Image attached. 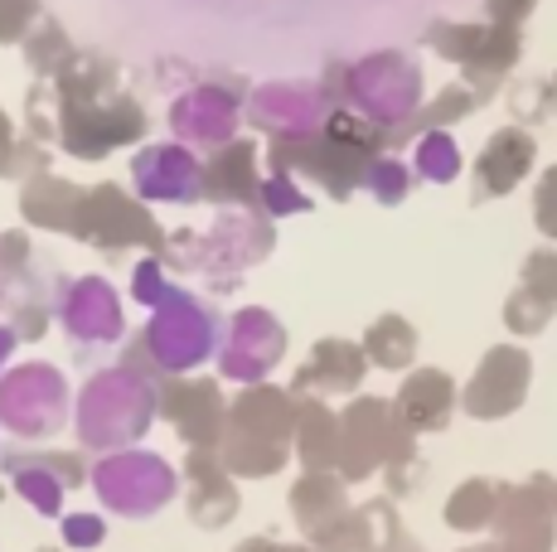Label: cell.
<instances>
[{
    "label": "cell",
    "instance_id": "7bdbcfd3",
    "mask_svg": "<svg viewBox=\"0 0 557 552\" xmlns=\"http://www.w3.org/2000/svg\"><path fill=\"white\" fill-rule=\"evenodd\" d=\"M15 330L10 325H0V378H5V364H10V354H15Z\"/></svg>",
    "mask_w": 557,
    "mask_h": 552
},
{
    "label": "cell",
    "instance_id": "83f0119b",
    "mask_svg": "<svg viewBox=\"0 0 557 552\" xmlns=\"http://www.w3.org/2000/svg\"><path fill=\"white\" fill-rule=\"evenodd\" d=\"M363 354H369L373 368H388V374H403L417 359V330L403 321V315H379V321L363 330Z\"/></svg>",
    "mask_w": 557,
    "mask_h": 552
},
{
    "label": "cell",
    "instance_id": "e0dca14e",
    "mask_svg": "<svg viewBox=\"0 0 557 552\" xmlns=\"http://www.w3.org/2000/svg\"><path fill=\"white\" fill-rule=\"evenodd\" d=\"M59 321L83 349L116 344L122 339V301L102 276H83V281H69L59 291Z\"/></svg>",
    "mask_w": 557,
    "mask_h": 552
},
{
    "label": "cell",
    "instance_id": "52a82bcc",
    "mask_svg": "<svg viewBox=\"0 0 557 552\" xmlns=\"http://www.w3.org/2000/svg\"><path fill=\"white\" fill-rule=\"evenodd\" d=\"M349 108L369 116L373 126H383L393 141L422 112V68H417V59L388 49V54L349 63Z\"/></svg>",
    "mask_w": 557,
    "mask_h": 552
},
{
    "label": "cell",
    "instance_id": "bcb514c9",
    "mask_svg": "<svg viewBox=\"0 0 557 552\" xmlns=\"http://www.w3.org/2000/svg\"><path fill=\"white\" fill-rule=\"evenodd\" d=\"M466 552H499V548H466Z\"/></svg>",
    "mask_w": 557,
    "mask_h": 552
},
{
    "label": "cell",
    "instance_id": "d6a6232c",
    "mask_svg": "<svg viewBox=\"0 0 557 552\" xmlns=\"http://www.w3.org/2000/svg\"><path fill=\"white\" fill-rule=\"evenodd\" d=\"M519 286L557 315V248L529 252V258H523V272H519Z\"/></svg>",
    "mask_w": 557,
    "mask_h": 552
},
{
    "label": "cell",
    "instance_id": "7402d4cb",
    "mask_svg": "<svg viewBox=\"0 0 557 552\" xmlns=\"http://www.w3.org/2000/svg\"><path fill=\"white\" fill-rule=\"evenodd\" d=\"M286 509H292L301 538L320 534V528L335 524L349 509V480H339L335 471H306L301 480L292 485V494H286Z\"/></svg>",
    "mask_w": 557,
    "mask_h": 552
},
{
    "label": "cell",
    "instance_id": "d590c367",
    "mask_svg": "<svg viewBox=\"0 0 557 552\" xmlns=\"http://www.w3.org/2000/svg\"><path fill=\"white\" fill-rule=\"evenodd\" d=\"M59 534H63V548H73V552L102 548L107 543V518L102 514H63Z\"/></svg>",
    "mask_w": 557,
    "mask_h": 552
},
{
    "label": "cell",
    "instance_id": "f1b7e54d",
    "mask_svg": "<svg viewBox=\"0 0 557 552\" xmlns=\"http://www.w3.org/2000/svg\"><path fill=\"white\" fill-rule=\"evenodd\" d=\"M412 175L426 185H451L460 175V146L451 131H426L412 141Z\"/></svg>",
    "mask_w": 557,
    "mask_h": 552
},
{
    "label": "cell",
    "instance_id": "cb8c5ba5",
    "mask_svg": "<svg viewBox=\"0 0 557 552\" xmlns=\"http://www.w3.org/2000/svg\"><path fill=\"white\" fill-rule=\"evenodd\" d=\"M83 195L88 189L69 185V179H53V175H35L20 195V209L35 228H59V233H73L78 223V209H83Z\"/></svg>",
    "mask_w": 557,
    "mask_h": 552
},
{
    "label": "cell",
    "instance_id": "5bb4252c",
    "mask_svg": "<svg viewBox=\"0 0 557 552\" xmlns=\"http://www.w3.org/2000/svg\"><path fill=\"white\" fill-rule=\"evenodd\" d=\"M160 417L175 427L189 451H219L228 398L213 378H160Z\"/></svg>",
    "mask_w": 557,
    "mask_h": 552
},
{
    "label": "cell",
    "instance_id": "484cf974",
    "mask_svg": "<svg viewBox=\"0 0 557 552\" xmlns=\"http://www.w3.org/2000/svg\"><path fill=\"white\" fill-rule=\"evenodd\" d=\"M160 170L151 161H136V185L151 199H199V165L175 146H160Z\"/></svg>",
    "mask_w": 557,
    "mask_h": 552
},
{
    "label": "cell",
    "instance_id": "681fc988",
    "mask_svg": "<svg viewBox=\"0 0 557 552\" xmlns=\"http://www.w3.org/2000/svg\"><path fill=\"white\" fill-rule=\"evenodd\" d=\"M553 88H557V73H553Z\"/></svg>",
    "mask_w": 557,
    "mask_h": 552
},
{
    "label": "cell",
    "instance_id": "8d00e7d4",
    "mask_svg": "<svg viewBox=\"0 0 557 552\" xmlns=\"http://www.w3.org/2000/svg\"><path fill=\"white\" fill-rule=\"evenodd\" d=\"M533 223H539L543 238L557 242V165H548L539 175V189H533Z\"/></svg>",
    "mask_w": 557,
    "mask_h": 552
},
{
    "label": "cell",
    "instance_id": "6da1fadb",
    "mask_svg": "<svg viewBox=\"0 0 557 552\" xmlns=\"http://www.w3.org/2000/svg\"><path fill=\"white\" fill-rule=\"evenodd\" d=\"M156 417H160V384L132 364H112L102 374H92L78 392V407H73L78 446L98 455L132 451L136 441H146Z\"/></svg>",
    "mask_w": 557,
    "mask_h": 552
},
{
    "label": "cell",
    "instance_id": "7c38bea8",
    "mask_svg": "<svg viewBox=\"0 0 557 552\" xmlns=\"http://www.w3.org/2000/svg\"><path fill=\"white\" fill-rule=\"evenodd\" d=\"M529 384H533V359L529 349L519 344H495L485 359L475 364L470 384L460 388V412L475 422H499V417H513L529 398Z\"/></svg>",
    "mask_w": 557,
    "mask_h": 552
},
{
    "label": "cell",
    "instance_id": "4dcf8cb0",
    "mask_svg": "<svg viewBox=\"0 0 557 552\" xmlns=\"http://www.w3.org/2000/svg\"><path fill=\"white\" fill-rule=\"evenodd\" d=\"M25 59L39 78H53V73H63V63L73 59V49H69V39H63V29L53 25V20H45L35 35H25Z\"/></svg>",
    "mask_w": 557,
    "mask_h": 552
},
{
    "label": "cell",
    "instance_id": "277c9868",
    "mask_svg": "<svg viewBox=\"0 0 557 552\" xmlns=\"http://www.w3.org/2000/svg\"><path fill=\"white\" fill-rule=\"evenodd\" d=\"M180 480H185V475H180L165 455L132 446V451L98 455L88 485H92V494L102 499L107 514L132 518V524H146V518H156L160 509L175 504Z\"/></svg>",
    "mask_w": 557,
    "mask_h": 552
},
{
    "label": "cell",
    "instance_id": "8fae6325",
    "mask_svg": "<svg viewBox=\"0 0 557 552\" xmlns=\"http://www.w3.org/2000/svg\"><path fill=\"white\" fill-rule=\"evenodd\" d=\"M73 238L92 242V248H151V252H165V233H160V223L146 214L141 204H132V199L122 195V189L102 185V189H88L83 195V209H78V223H73Z\"/></svg>",
    "mask_w": 557,
    "mask_h": 552
},
{
    "label": "cell",
    "instance_id": "d4e9b609",
    "mask_svg": "<svg viewBox=\"0 0 557 552\" xmlns=\"http://www.w3.org/2000/svg\"><path fill=\"white\" fill-rule=\"evenodd\" d=\"M505 490H509L505 480H485V475L466 480L460 490H451V499H446V509H442L446 528H456V534H485V528H495Z\"/></svg>",
    "mask_w": 557,
    "mask_h": 552
},
{
    "label": "cell",
    "instance_id": "d6986e66",
    "mask_svg": "<svg viewBox=\"0 0 557 552\" xmlns=\"http://www.w3.org/2000/svg\"><path fill=\"white\" fill-rule=\"evenodd\" d=\"M533 161H539V141H533L529 126H505L485 141V151L475 155V204L485 199H505L529 179Z\"/></svg>",
    "mask_w": 557,
    "mask_h": 552
},
{
    "label": "cell",
    "instance_id": "60d3db41",
    "mask_svg": "<svg viewBox=\"0 0 557 552\" xmlns=\"http://www.w3.org/2000/svg\"><path fill=\"white\" fill-rule=\"evenodd\" d=\"M15 161H20V146L10 141V126H5V112H0V175H15Z\"/></svg>",
    "mask_w": 557,
    "mask_h": 552
},
{
    "label": "cell",
    "instance_id": "ba28073f",
    "mask_svg": "<svg viewBox=\"0 0 557 552\" xmlns=\"http://www.w3.org/2000/svg\"><path fill=\"white\" fill-rule=\"evenodd\" d=\"M69 422V378L53 364H20L0 378V427L20 441H49Z\"/></svg>",
    "mask_w": 557,
    "mask_h": 552
},
{
    "label": "cell",
    "instance_id": "3957f363",
    "mask_svg": "<svg viewBox=\"0 0 557 552\" xmlns=\"http://www.w3.org/2000/svg\"><path fill=\"white\" fill-rule=\"evenodd\" d=\"M223 325H228V321H219V311H213V305H203L199 296L175 291L165 305H156L151 325H146V330L126 344L122 364L151 374L156 384H160V378H189L199 364H209V359L219 354Z\"/></svg>",
    "mask_w": 557,
    "mask_h": 552
},
{
    "label": "cell",
    "instance_id": "44dd1931",
    "mask_svg": "<svg viewBox=\"0 0 557 552\" xmlns=\"http://www.w3.org/2000/svg\"><path fill=\"white\" fill-rule=\"evenodd\" d=\"M199 195L213 204H243L262 214V179H257V151L248 141H228L209 165H199Z\"/></svg>",
    "mask_w": 557,
    "mask_h": 552
},
{
    "label": "cell",
    "instance_id": "4316f807",
    "mask_svg": "<svg viewBox=\"0 0 557 552\" xmlns=\"http://www.w3.org/2000/svg\"><path fill=\"white\" fill-rule=\"evenodd\" d=\"M475 108H480L475 92H470L466 83H451V88L436 92V98L426 102V108L417 112L398 136H393V151H403L407 141H417V136H426V131H451V126H456V122H466V116L475 112Z\"/></svg>",
    "mask_w": 557,
    "mask_h": 552
},
{
    "label": "cell",
    "instance_id": "74e56055",
    "mask_svg": "<svg viewBox=\"0 0 557 552\" xmlns=\"http://www.w3.org/2000/svg\"><path fill=\"white\" fill-rule=\"evenodd\" d=\"M132 291H136V301L141 305H165L170 296H175V286H165V262H141L132 276Z\"/></svg>",
    "mask_w": 557,
    "mask_h": 552
},
{
    "label": "cell",
    "instance_id": "836d02e7",
    "mask_svg": "<svg viewBox=\"0 0 557 552\" xmlns=\"http://www.w3.org/2000/svg\"><path fill=\"white\" fill-rule=\"evenodd\" d=\"M548 321H553L548 305L533 301L523 286H513V296L505 301V325H509V335H543V330H548Z\"/></svg>",
    "mask_w": 557,
    "mask_h": 552
},
{
    "label": "cell",
    "instance_id": "8992f818",
    "mask_svg": "<svg viewBox=\"0 0 557 552\" xmlns=\"http://www.w3.org/2000/svg\"><path fill=\"white\" fill-rule=\"evenodd\" d=\"M426 49H436V54L451 59L456 68H466V88L475 92L480 102H490L505 88L513 63H519L523 39H519V29L495 25V20H485V25L436 20V25H426Z\"/></svg>",
    "mask_w": 557,
    "mask_h": 552
},
{
    "label": "cell",
    "instance_id": "4fadbf2b",
    "mask_svg": "<svg viewBox=\"0 0 557 552\" xmlns=\"http://www.w3.org/2000/svg\"><path fill=\"white\" fill-rule=\"evenodd\" d=\"M286 354V330L272 311L262 305H248L238 311L228 325H223V344H219V374L233 378V384L252 388L282 364Z\"/></svg>",
    "mask_w": 557,
    "mask_h": 552
},
{
    "label": "cell",
    "instance_id": "b9f144b4",
    "mask_svg": "<svg viewBox=\"0 0 557 552\" xmlns=\"http://www.w3.org/2000/svg\"><path fill=\"white\" fill-rule=\"evenodd\" d=\"M252 548L257 552H320V548H310V543H276V538H252Z\"/></svg>",
    "mask_w": 557,
    "mask_h": 552
},
{
    "label": "cell",
    "instance_id": "f35d334b",
    "mask_svg": "<svg viewBox=\"0 0 557 552\" xmlns=\"http://www.w3.org/2000/svg\"><path fill=\"white\" fill-rule=\"evenodd\" d=\"M35 15H39V0H0V45L25 39V29Z\"/></svg>",
    "mask_w": 557,
    "mask_h": 552
},
{
    "label": "cell",
    "instance_id": "9a60e30c",
    "mask_svg": "<svg viewBox=\"0 0 557 552\" xmlns=\"http://www.w3.org/2000/svg\"><path fill=\"white\" fill-rule=\"evenodd\" d=\"M185 509L195 518V528L219 534L238 518L243 494H238V475L219 461V451H189L185 455Z\"/></svg>",
    "mask_w": 557,
    "mask_h": 552
},
{
    "label": "cell",
    "instance_id": "f6af8a7d",
    "mask_svg": "<svg viewBox=\"0 0 557 552\" xmlns=\"http://www.w3.org/2000/svg\"><path fill=\"white\" fill-rule=\"evenodd\" d=\"M233 552H257V548H252V538H248V543H238V548H233Z\"/></svg>",
    "mask_w": 557,
    "mask_h": 552
},
{
    "label": "cell",
    "instance_id": "603a6c76",
    "mask_svg": "<svg viewBox=\"0 0 557 552\" xmlns=\"http://www.w3.org/2000/svg\"><path fill=\"white\" fill-rule=\"evenodd\" d=\"M296 455L306 471L339 465V412L325 398H296Z\"/></svg>",
    "mask_w": 557,
    "mask_h": 552
},
{
    "label": "cell",
    "instance_id": "ee69618b",
    "mask_svg": "<svg viewBox=\"0 0 557 552\" xmlns=\"http://www.w3.org/2000/svg\"><path fill=\"white\" fill-rule=\"evenodd\" d=\"M383 552H426L422 543H417V538H407V534H398V538H393V543L388 548H383Z\"/></svg>",
    "mask_w": 557,
    "mask_h": 552
},
{
    "label": "cell",
    "instance_id": "9c48e42d",
    "mask_svg": "<svg viewBox=\"0 0 557 552\" xmlns=\"http://www.w3.org/2000/svg\"><path fill=\"white\" fill-rule=\"evenodd\" d=\"M0 475L15 485V494L25 499L35 514L59 518L63 514V494L83 490L92 480V465L78 451H0Z\"/></svg>",
    "mask_w": 557,
    "mask_h": 552
},
{
    "label": "cell",
    "instance_id": "1f68e13d",
    "mask_svg": "<svg viewBox=\"0 0 557 552\" xmlns=\"http://www.w3.org/2000/svg\"><path fill=\"white\" fill-rule=\"evenodd\" d=\"M509 112L519 116V122H529V126L548 122V116L557 112V88H553V78H519V83L509 88Z\"/></svg>",
    "mask_w": 557,
    "mask_h": 552
},
{
    "label": "cell",
    "instance_id": "ab89813d",
    "mask_svg": "<svg viewBox=\"0 0 557 552\" xmlns=\"http://www.w3.org/2000/svg\"><path fill=\"white\" fill-rule=\"evenodd\" d=\"M539 10V0H490L485 5V15L495 20V25H509V29H519L523 20Z\"/></svg>",
    "mask_w": 557,
    "mask_h": 552
},
{
    "label": "cell",
    "instance_id": "5b68a950",
    "mask_svg": "<svg viewBox=\"0 0 557 552\" xmlns=\"http://www.w3.org/2000/svg\"><path fill=\"white\" fill-rule=\"evenodd\" d=\"M417 455V437L398 422L393 402L383 398H355L339 412V480H369L373 471H388L398 461Z\"/></svg>",
    "mask_w": 557,
    "mask_h": 552
},
{
    "label": "cell",
    "instance_id": "e575fe53",
    "mask_svg": "<svg viewBox=\"0 0 557 552\" xmlns=\"http://www.w3.org/2000/svg\"><path fill=\"white\" fill-rule=\"evenodd\" d=\"M310 199L296 189L292 175H282V170H272V179L262 185V214L267 218H282V214H306Z\"/></svg>",
    "mask_w": 557,
    "mask_h": 552
},
{
    "label": "cell",
    "instance_id": "7dc6e473",
    "mask_svg": "<svg viewBox=\"0 0 557 552\" xmlns=\"http://www.w3.org/2000/svg\"><path fill=\"white\" fill-rule=\"evenodd\" d=\"M39 552H63V548H39Z\"/></svg>",
    "mask_w": 557,
    "mask_h": 552
},
{
    "label": "cell",
    "instance_id": "f546056e",
    "mask_svg": "<svg viewBox=\"0 0 557 552\" xmlns=\"http://www.w3.org/2000/svg\"><path fill=\"white\" fill-rule=\"evenodd\" d=\"M412 185H417V175H412V165H403L398 155H379L369 170H363V185L359 189H369L379 204H403L407 195H412Z\"/></svg>",
    "mask_w": 557,
    "mask_h": 552
},
{
    "label": "cell",
    "instance_id": "7a4b0ae2",
    "mask_svg": "<svg viewBox=\"0 0 557 552\" xmlns=\"http://www.w3.org/2000/svg\"><path fill=\"white\" fill-rule=\"evenodd\" d=\"M296 451V398L272 384H252L228 402L219 461L238 480H267Z\"/></svg>",
    "mask_w": 557,
    "mask_h": 552
},
{
    "label": "cell",
    "instance_id": "2e32d148",
    "mask_svg": "<svg viewBox=\"0 0 557 552\" xmlns=\"http://www.w3.org/2000/svg\"><path fill=\"white\" fill-rule=\"evenodd\" d=\"M141 131H146V112L132 98H112L107 108L98 102V108H83V112H63V122H59L63 146L73 155H83V161H98L112 146L136 141Z\"/></svg>",
    "mask_w": 557,
    "mask_h": 552
},
{
    "label": "cell",
    "instance_id": "c3c4849f",
    "mask_svg": "<svg viewBox=\"0 0 557 552\" xmlns=\"http://www.w3.org/2000/svg\"><path fill=\"white\" fill-rule=\"evenodd\" d=\"M0 499H5V485H0Z\"/></svg>",
    "mask_w": 557,
    "mask_h": 552
},
{
    "label": "cell",
    "instance_id": "ffe728a7",
    "mask_svg": "<svg viewBox=\"0 0 557 552\" xmlns=\"http://www.w3.org/2000/svg\"><path fill=\"white\" fill-rule=\"evenodd\" d=\"M456 407H460V392L442 368H412V374L403 378L398 398H393V412H398V422L412 437L442 431Z\"/></svg>",
    "mask_w": 557,
    "mask_h": 552
},
{
    "label": "cell",
    "instance_id": "30bf717a",
    "mask_svg": "<svg viewBox=\"0 0 557 552\" xmlns=\"http://www.w3.org/2000/svg\"><path fill=\"white\" fill-rule=\"evenodd\" d=\"M557 543V480L548 471L529 475L523 485H509L495 518L499 552H553Z\"/></svg>",
    "mask_w": 557,
    "mask_h": 552
},
{
    "label": "cell",
    "instance_id": "ac0fdd59",
    "mask_svg": "<svg viewBox=\"0 0 557 552\" xmlns=\"http://www.w3.org/2000/svg\"><path fill=\"white\" fill-rule=\"evenodd\" d=\"M363 374H369V354L363 344H349V339H320L310 349V359L296 368L292 378V398H349L359 392Z\"/></svg>",
    "mask_w": 557,
    "mask_h": 552
}]
</instances>
